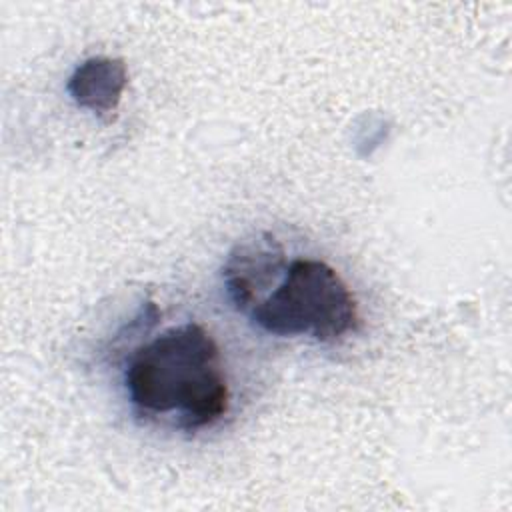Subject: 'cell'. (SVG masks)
I'll return each mask as SVG.
<instances>
[{"label": "cell", "instance_id": "cell-4", "mask_svg": "<svg viewBox=\"0 0 512 512\" xmlns=\"http://www.w3.org/2000/svg\"><path fill=\"white\" fill-rule=\"evenodd\" d=\"M126 84L128 70L120 58L92 56L74 68L66 90L78 106L106 114L120 104Z\"/></svg>", "mask_w": 512, "mask_h": 512}, {"label": "cell", "instance_id": "cell-3", "mask_svg": "<svg viewBox=\"0 0 512 512\" xmlns=\"http://www.w3.org/2000/svg\"><path fill=\"white\" fill-rule=\"evenodd\" d=\"M282 262V250L274 238L250 240L236 248L224 264V284L238 310L254 308L256 292L266 284Z\"/></svg>", "mask_w": 512, "mask_h": 512}, {"label": "cell", "instance_id": "cell-2", "mask_svg": "<svg viewBox=\"0 0 512 512\" xmlns=\"http://www.w3.org/2000/svg\"><path fill=\"white\" fill-rule=\"evenodd\" d=\"M252 320L274 336L310 334L318 342H336L356 328L358 304L330 264L296 258L278 286L252 308Z\"/></svg>", "mask_w": 512, "mask_h": 512}, {"label": "cell", "instance_id": "cell-1", "mask_svg": "<svg viewBox=\"0 0 512 512\" xmlns=\"http://www.w3.org/2000/svg\"><path fill=\"white\" fill-rule=\"evenodd\" d=\"M124 386L140 416L176 414L174 424L186 432L212 426L230 404L220 348L198 322L166 328L136 348Z\"/></svg>", "mask_w": 512, "mask_h": 512}]
</instances>
